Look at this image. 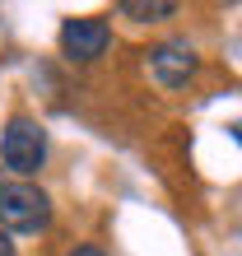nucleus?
Returning <instances> with one entry per match:
<instances>
[{
	"instance_id": "3",
	"label": "nucleus",
	"mask_w": 242,
	"mask_h": 256,
	"mask_svg": "<svg viewBox=\"0 0 242 256\" xmlns=\"http://www.w3.org/2000/svg\"><path fill=\"white\" fill-rule=\"evenodd\" d=\"M108 47H112V28H108V19H98V14H80V19L60 24V52H66V61L88 66Z\"/></svg>"
},
{
	"instance_id": "4",
	"label": "nucleus",
	"mask_w": 242,
	"mask_h": 256,
	"mask_svg": "<svg viewBox=\"0 0 242 256\" xmlns=\"http://www.w3.org/2000/svg\"><path fill=\"white\" fill-rule=\"evenodd\" d=\"M149 70H154V80L163 88H186L196 80V70H200V56H196L186 38H168L149 52Z\"/></svg>"
},
{
	"instance_id": "2",
	"label": "nucleus",
	"mask_w": 242,
	"mask_h": 256,
	"mask_svg": "<svg viewBox=\"0 0 242 256\" xmlns=\"http://www.w3.org/2000/svg\"><path fill=\"white\" fill-rule=\"evenodd\" d=\"M0 163L28 182V177L47 163V130H42V122H33V116H24V112L10 116L5 130H0Z\"/></svg>"
},
{
	"instance_id": "6",
	"label": "nucleus",
	"mask_w": 242,
	"mask_h": 256,
	"mask_svg": "<svg viewBox=\"0 0 242 256\" xmlns=\"http://www.w3.org/2000/svg\"><path fill=\"white\" fill-rule=\"evenodd\" d=\"M70 256H108V252H102V247H94V242H80Z\"/></svg>"
},
{
	"instance_id": "5",
	"label": "nucleus",
	"mask_w": 242,
	"mask_h": 256,
	"mask_svg": "<svg viewBox=\"0 0 242 256\" xmlns=\"http://www.w3.org/2000/svg\"><path fill=\"white\" fill-rule=\"evenodd\" d=\"M116 14L130 19V24H163V19L177 14V5H172V0H121Z\"/></svg>"
},
{
	"instance_id": "7",
	"label": "nucleus",
	"mask_w": 242,
	"mask_h": 256,
	"mask_svg": "<svg viewBox=\"0 0 242 256\" xmlns=\"http://www.w3.org/2000/svg\"><path fill=\"white\" fill-rule=\"evenodd\" d=\"M0 256H19V252H14V242H10V233H5V228H0Z\"/></svg>"
},
{
	"instance_id": "1",
	"label": "nucleus",
	"mask_w": 242,
	"mask_h": 256,
	"mask_svg": "<svg viewBox=\"0 0 242 256\" xmlns=\"http://www.w3.org/2000/svg\"><path fill=\"white\" fill-rule=\"evenodd\" d=\"M52 224V196L38 182H0V228L5 233H42Z\"/></svg>"
},
{
	"instance_id": "8",
	"label": "nucleus",
	"mask_w": 242,
	"mask_h": 256,
	"mask_svg": "<svg viewBox=\"0 0 242 256\" xmlns=\"http://www.w3.org/2000/svg\"><path fill=\"white\" fill-rule=\"evenodd\" d=\"M228 135H233V140L242 144V122H233V126H228Z\"/></svg>"
}]
</instances>
